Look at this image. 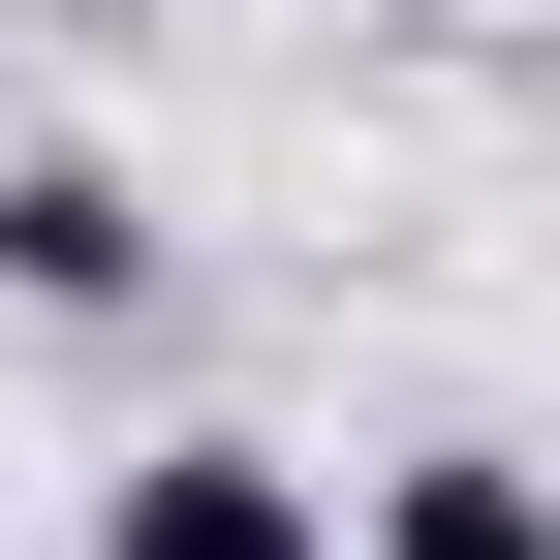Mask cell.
Instances as JSON below:
<instances>
[{"label":"cell","mask_w":560,"mask_h":560,"mask_svg":"<svg viewBox=\"0 0 560 560\" xmlns=\"http://www.w3.org/2000/svg\"><path fill=\"white\" fill-rule=\"evenodd\" d=\"M94 560H342V467H280V436H156V467H94Z\"/></svg>","instance_id":"1"},{"label":"cell","mask_w":560,"mask_h":560,"mask_svg":"<svg viewBox=\"0 0 560 560\" xmlns=\"http://www.w3.org/2000/svg\"><path fill=\"white\" fill-rule=\"evenodd\" d=\"M342 560H560V467H499V436H405Z\"/></svg>","instance_id":"3"},{"label":"cell","mask_w":560,"mask_h":560,"mask_svg":"<svg viewBox=\"0 0 560 560\" xmlns=\"http://www.w3.org/2000/svg\"><path fill=\"white\" fill-rule=\"evenodd\" d=\"M156 280V187L125 156H0V312H125Z\"/></svg>","instance_id":"2"}]
</instances>
